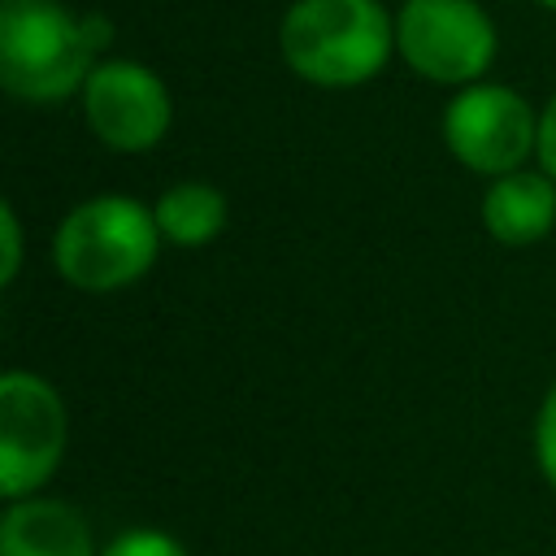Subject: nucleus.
I'll list each match as a JSON object with an SVG mask.
<instances>
[{
    "label": "nucleus",
    "mask_w": 556,
    "mask_h": 556,
    "mask_svg": "<svg viewBox=\"0 0 556 556\" xmlns=\"http://www.w3.org/2000/svg\"><path fill=\"white\" fill-rule=\"evenodd\" d=\"M113 22L78 13L65 0H0V87L26 104L83 96V83L104 61Z\"/></svg>",
    "instance_id": "nucleus-1"
},
{
    "label": "nucleus",
    "mask_w": 556,
    "mask_h": 556,
    "mask_svg": "<svg viewBox=\"0 0 556 556\" xmlns=\"http://www.w3.org/2000/svg\"><path fill=\"white\" fill-rule=\"evenodd\" d=\"M278 56L308 87H365L395 56V13L382 0H291L278 22Z\"/></svg>",
    "instance_id": "nucleus-2"
},
{
    "label": "nucleus",
    "mask_w": 556,
    "mask_h": 556,
    "mask_svg": "<svg viewBox=\"0 0 556 556\" xmlns=\"http://www.w3.org/2000/svg\"><path fill=\"white\" fill-rule=\"evenodd\" d=\"M161 243L165 239L152 204H139L135 195L122 191H104L74 204L56 222L52 265L70 287L109 295L139 282L152 269Z\"/></svg>",
    "instance_id": "nucleus-3"
},
{
    "label": "nucleus",
    "mask_w": 556,
    "mask_h": 556,
    "mask_svg": "<svg viewBox=\"0 0 556 556\" xmlns=\"http://www.w3.org/2000/svg\"><path fill=\"white\" fill-rule=\"evenodd\" d=\"M495 52L500 30L478 0H404L395 13V56L434 87L482 83Z\"/></svg>",
    "instance_id": "nucleus-4"
},
{
    "label": "nucleus",
    "mask_w": 556,
    "mask_h": 556,
    "mask_svg": "<svg viewBox=\"0 0 556 556\" xmlns=\"http://www.w3.org/2000/svg\"><path fill=\"white\" fill-rule=\"evenodd\" d=\"M70 413L61 391L35 369L0 374V495L26 500L61 469Z\"/></svg>",
    "instance_id": "nucleus-5"
},
{
    "label": "nucleus",
    "mask_w": 556,
    "mask_h": 556,
    "mask_svg": "<svg viewBox=\"0 0 556 556\" xmlns=\"http://www.w3.org/2000/svg\"><path fill=\"white\" fill-rule=\"evenodd\" d=\"M439 130L452 161L482 178L526 169V161L539 152V113L530 109V100L486 78L452 91Z\"/></svg>",
    "instance_id": "nucleus-6"
},
{
    "label": "nucleus",
    "mask_w": 556,
    "mask_h": 556,
    "mask_svg": "<svg viewBox=\"0 0 556 556\" xmlns=\"http://www.w3.org/2000/svg\"><path fill=\"white\" fill-rule=\"evenodd\" d=\"M87 130L126 156L152 152L174 126V96L156 70L130 56H104L83 83Z\"/></svg>",
    "instance_id": "nucleus-7"
},
{
    "label": "nucleus",
    "mask_w": 556,
    "mask_h": 556,
    "mask_svg": "<svg viewBox=\"0 0 556 556\" xmlns=\"http://www.w3.org/2000/svg\"><path fill=\"white\" fill-rule=\"evenodd\" d=\"M0 556H100L87 517L52 495L9 500L0 517Z\"/></svg>",
    "instance_id": "nucleus-8"
},
{
    "label": "nucleus",
    "mask_w": 556,
    "mask_h": 556,
    "mask_svg": "<svg viewBox=\"0 0 556 556\" xmlns=\"http://www.w3.org/2000/svg\"><path fill=\"white\" fill-rule=\"evenodd\" d=\"M482 226L504 248H530L556 226V182L543 169H513L486 182Z\"/></svg>",
    "instance_id": "nucleus-9"
},
{
    "label": "nucleus",
    "mask_w": 556,
    "mask_h": 556,
    "mask_svg": "<svg viewBox=\"0 0 556 556\" xmlns=\"http://www.w3.org/2000/svg\"><path fill=\"white\" fill-rule=\"evenodd\" d=\"M156 213V226H161V239L174 243V248H204L213 243L222 230H226V217H230V204L226 195L213 187V182H174L156 195L152 204Z\"/></svg>",
    "instance_id": "nucleus-10"
},
{
    "label": "nucleus",
    "mask_w": 556,
    "mask_h": 556,
    "mask_svg": "<svg viewBox=\"0 0 556 556\" xmlns=\"http://www.w3.org/2000/svg\"><path fill=\"white\" fill-rule=\"evenodd\" d=\"M100 556H191V552L174 534L139 526V530H122L117 539H109Z\"/></svg>",
    "instance_id": "nucleus-11"
},
{
    "label": "nucleus",
    "mask_w": 556,
    "mask_h": 556,
    "mask_svg": "<svg viewBox=\"0 0 556 556\" xmlns=\"http://www.w3.org/2000/svg\"><path fill=\"white\" fill-rule=\"evenodd\" d=\"M534 456H539L543 478L556 486V382L547 387V395L539 404V417H534Z\"/></svg>",
    "instance_id": "nucleus-12"
},
{
    "label": "nucleus",
    "mask_w": 556,
    "mask_h": 556,
    "mask_svg": "<svg viewBox=\"0 0 556 556\" xmlns=\"http://www.w3.org/2000/svg\"><path fill=\"white\" fill-rule=\"evenodd\" d=\"M0 235H4V261H0V282L9 287L13 278H17V269H22V222H17V208L4 200L0 204Z\"/></svg>",
    "instance_id": "nucleus-13"
},
{
    "label": "nucleus",
    "mask_w": 556,
    "mask_h": 556,
    "mask_svg": "<svg viewBox=\"0 0 556 556\" xmlns=\"http://www.w3.org/2000/svg\"><path fill=\"white\" fill-rule=\"evenodd\" d=\"M539 169L556 182V96L543 104V113H539Z\"/></svg>",
    "instance_id": "nucleus-14"
},
{
    "label": "nucleus",
    "mask_w": 556,
    "mask_h": 556,
    "mask_svg": "<svg viewBox=\"0 0 556 556\" xmlns=\"http://www.w3.org/2000/svg\"><path fill=\"white\" fill-rule=\"evenodd\" d=\"M539 9H547V13H556V0H534Z\"/></svg>",
    "instance_id": "nucleus-15"
}]
</instances>
